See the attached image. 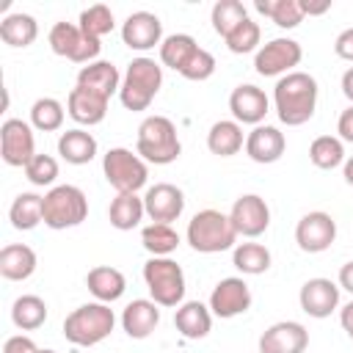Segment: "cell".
I'll return each mask as SVG.
<instances>
[{
  "label": "cell",
  "instance_id": "cell-18",
  "mask_svg": "<svg viewBox=\"0 0 353 353\" xmlns=\"http://www.w3.org/2000/svg\"><path fill=\"white\" fill-rule=\"evenodd\" d=\"M268 94L251 83H243L237 85L232 94H229V110L234 116L237 124H262V119L268 116Z\"/></svg>",
  "mask_w": 353,
  "mask_h": 353
},
{
  "label": "cell",
  "instance_id": "cell-23",
  "mask_svg": "<svg viewBox=\"0 0 353 353\" xmlns=\"http://www.w3.org/2000/svg\"><path fill=\"white\" fill-rule=\"evenodd\" d=\"M85 287L88 292L99 301V303H113L124 295L127 290V279L119 268H110V265H99V268H91L88 276H85Z\"/></svg>",
  "mask_w": 353,
  "mask_h": 353
},
{
  "label": "cell",
  "instance_id": "cell-33",
  "mask_svg": "<svg viewBox=\"0 0 353 353\" xmlns=\"http://www.w3.org/2000/svg\"><path fill=\"white\" fill-rule=\"evenodd\" d=\"M196 50H199V44H196L193 36H188V33H174V36L163 39V44H160V61H163V66H168V69H174V72H182V66L190 61V55H193Z\"/></svg>",
  "mask_w": 353,
  "mask_h": 353
},
{
  "label": "cell",
  "instance_id": "cell-11",
  "mask_svg": "<svg viewBox=\"0 0 353 353\" xmlns=\"http://www.w3.org/2000/svg\"><path fill=\"white\" fill-rule=\"evenodd\" d=\"M303 58V50L295 39H270L265 47L256 50L254 69L262 77H276V74H290L292 66H298Z\"/></svg>",
  "mask_w": 353,
  "mask_h": 353
},
{
  "label": "cell",
  "instance_id": "cell-32",
  "mask_svg": "<svg viewBox=\"0 0 353 353\" xmlns=\"http://www.w3.org/2000/svg\"><path fill=\"white\" fill-rule=\"evenodd\" d=\"M11 320L19 331H36L47 320V303L39 295H19L11 306Z\"/></svg>",
  "mask_w": 353,
  "mask_h": 353
},
{
  "label": "cell",
  "instance_id": "cell-13",
  "mask_svg": "<svg viewBox=\"0 0 353 353\" xmlns=\"http://www.w3.org/2000/svg\"><path fill=\"white\" fill-rule=\"evenodd\" d=\"M229 221L234 226L237 234L243 237H259L268 226H270V207L265 204L262 196L256 193H245L232 204Z\"/></svg>",
  "mask_w": 353,
  "mask_h": 353
},
{
  "label": "cell",
  "instance_id": "cell-15",
  "mask_svg": "<svg viewBox=\"0 0 353 353\" xmlns=\"http://www.w3.org/2000/svg\"><path fill=\"white\" fill-rule=\"evenodd\" d=\"M121 41L130 50H138V52H146L154 44H163V22H160V17L152 14V11L130 14L124 19V25H121Z\"/></svg>",
  "mask_w": 353,
  "mask_h": 353
},
{
  "label": "cell",
  "instance_id": "cell-39",
  "mask_svg": "<svg viewBox=\"0 0 353 353\" xmlns=\"http://www.w3.org/2000/svg\"><path fill=\"white\" fill-rule=\"evenodd\" d=\"M210 19H212V30L226 39L240 22L248 19V14H245V6H243L240 0H218V3L212 6Z\"/></svg>",
  "mask_w": 353,
  "mask_h": 353
},
{
  "label": "cell",
  "instance_id": "cell-52",
  "mask_svg": "<svg viewBox=\"0 0 353 353\" xmlns=\"http://www.w3.org/2000/svg\"><path fill=\"white\" fill-rule=\"evenodd\" d=\"M39 353H55V350H50V347H47V350H39Z\"/></svg>",
  "mask_w": 353,
  "mask_h": 353
},
{
  "label": "cell",
  "instance_id": "cell-9",
  "mask_svg": "<svg viewBox=\"0 0 353 353\" xmlns=\"http://www.w3.org/2000/svg\"><path fill=\"white\" fill-rule=\"evenodd\" d=\"M47 39H50V50L61 58H69L72 63H94V58L102 50V44L97 39H88L74 22H55Z\"/></svg>",
  "mask_w": 353,
  "mask_h": 353
},
{
  "label": "cell",
  "instance_id": "cell-1",
  "mask_svg": "<svg viewBox=\"0 0 353 353\" xmlns=\"http://www.w3.org/2000/svg\"><path fill=\"white\" fill-rule=\"evenodd\" d=\"M273 105L287 127H301L314 116L317 108V80L306 72L284 74L273 88Z\"/></svg>",
  "mask_w": 353,
  "mask_h": 353
},
{
  "label": "cell",
  "instance_id": "cell-17",
  "mask_svg": "<svg viewBox=\"0 0 353 353\" xmlns=\"http://www.w3.org/2000/svg\"><path fill=\"white\" fill-rule=\"evenodd\" d=\"M143 207H146V215L154 221V223H171L182 215L185 210V196L176 185L171 182H157L146 190L143 196Z\"/></svg>",
  "mask_w": 353,
  "mask_h": 353
},
{
  "label": "cell",
  "instance_id": "cell-44",
  "mask_svg": "<svg viewBox=\"0 0 353 353\" xmlns=\"http://www.w3.org/2000/svg\"><path fill=\"white\" fill-rule=\"evenodd\" d=\"M3 353H39L36 342L25 334H17V336H8L6 345H3Z\"/></svg>",
  "mask_w": 353,
  "mask_h": 353
},
{
  "label": "cell",
  "instance_id": "cell-31",
  "mask_svg": "<svg viewBox=\"0 0 353 353\" xmlns=\"http://www.w3.org/2000/svg\"><path fill=\"white\" fill-rule=\"evenodd\" d=\"M39 36V25L30 14H8L0 22V39L8 47H30Z\"/></svg>",
  "mask_w": 353,
  "mask_h": 353
},
{
  "label": "cell",
  "instance_id": "cell-3",
  "mask_svg": "<svg viewBox=\"0 0 353 353\" xmlns=\"http://www.w3.org/2000/svg\"><path fill=\"white\" fill-rule=\"evenodd\" d=\"M135 152L154 165H168L179 157L182 143L176 138V127L171 119L165 116H146L138 127V141H135Z\"/></svg>",
  "mask_w": 353,
  "mask_h": 353
},
{
  "label": "cell",
  "instance_id": "cell-43",
  "mask_svg": "<svg viewBox=\"0 0 353 353\" xmlns=\"http://www.w3.org/2000/svg\"><path fill=\"white\" fill-rule=\"evenodd\" d=\"M212 72H215V58H212V52H207L204 47H199L193 55H190V61L182 66V77L185 80H207V77H212Z\"/></svg>",
  "mask_w": 353,
  "mask_h": 353
},
{
  "label": "cell",
  "instance_id": "cell-12",
  "mask_svg": "<svg viewBox=\"0 0 353 353\" xmlns=\"http://www.w3.org/2000/svg\"><path fill=\"white\" fill-rule=\"evenodd\" d=\"M334 240H336V221L323 210L306 212L295 226V243L306 254H320L331 248Z\"/></svg>",
  "mask_w": 353,
  "mask_h": 353
},
{
  "label": "cell",
  "instance_id": "cell-21",
  "mask_svg": "<svg viewBox=\"0 0 353 353\" xmlns=\"http://www.w3.org/2000/svg\"><path fill=\"white\" fill-rule=\"evenodd\" d=\"M108 97L85 88V85H74L69 91V99H66V113L77 121V124H85V127H94L105 119L108 113Z\"/></svg>",
  "mask_w": 353,
  "mask_h": 353
},
{
  "label": "cell",
  "instance_id": "cell-25",
  "mask_svg": "<svg viewBox=\"0 0 353 353\" xmlns=\"http://www.w3.org/2000/svg\"><path fill=\"white\" fill-rule=\"evenodd\" d=\"M174 325L185 339H204L212 328V312L201 301L179 303V309L174 314Z\"/></svg>",
  "mask_w": 353,
  "mask_h": 353
},
{
  "label": "cell",
  "instance_id": "cell-36",
  "mask_svg": "<svg viewBox=\"0 0 353 353\" xmlns=\"http://www.w3.org/2000/svg\"><path fill=\"white\" fill-rule=\"evenodd\" d=\"M232 262H234V268L240 273L259 276V273H265L270 268V251L262 243H240V245H234Z\"/></svg>",
  "mask_w": 353,
  "mask_h": 353
},
{
  "label": "cell",
  "instance_id": "cell-20",
  "mask_svg": "<svg viewBox=\"0 0 353 353\" xmlns=\"http://www.w3.org/2000/svg\"><path fill=\"white\" fill-rule=\"evenodd\" d=\"M287 149V138L279 127H270V124H256L248 135H245V154L254 160V163H276L281 160Z\"/></svg>",
  "mask_w": 353,
  "mask_h": 353
},
{
  "label": "cell",
  "instance_id": "cell-48",
  "mask_svg": "<svg viewBox=\"0 0 353 353\" xmlns=\"http://www.w3.org/2000/svg\"><path fill=\"white\" fill-rule=\"evenodd\" d=\"M339 287L353 295V262H345V265L339 268Z\"/></svg>",
  "mask_w": 353,
  "mask_h": 353
},
{
  "label": "cell",
  "instance_id": "cell-22",
  "mask_svg": "<svg viewBox=\"0 0 353 353\" xmlns=\"http://www.w3.org/2000/svg\"><path fill=\"white\" fill-rule=\"evenodd\" d=\"M157 323H160V309L154 301H146V298L127 303L121 312V328L132 339H146L157 328Z\"/></svg>",
  "mask_w": 353,
  "mask_h": 353
},
{
  "label": "cell",
  "instance_id": "cell-47",
  "mask_svg": "<svg viewBox=\"0 0 353 353\" xmlns=\"http://www.w3.org/2000/svg\"><path fill=\"white\" fill-rule=\"evenodd\" d=\"M301 3V11H303V17L309 14V17H320V14H325L328 8H331V0H298Z\"/></svg>",
  "mask_w": 353,
  "mask_h": 353
},
{
  "label": "cell",
  "instance_id": "cell-40",
  "mask_svg": "<svg viewBox=\"0 0 353 353\" xmlns=\"http://www.w3.org/2000/svg\"><path fill=\"white\" fill-rule=\"evenodd\" d=\"M80 30L88 36V39H102V36H108L110 30H113V11L108 8V6H102V3H97V6H88V8H83L80 11Z\"/></svg>",
  "mask_w": 353,
  "mask_h": 353
},
{
  "label": "cell",
  "instance_id": "cell-51",
  "mask_svg": "<svg viewBox=\"0 0 353 353\" xmlns=\"http://www.w3.org/2000/svg\"><path fill=\"white\" fill-rule=\"evenodd\" d=\"M342 176H345V182L353 188V157L345 160V165H342Z\"/></svg>",
  "mask_w": 353,
  "mask_h": 353
},
{
  "label": "cell",
  "instance_id": "cell-10",
  "mask_svg": "<svg viewBox=\"0 0 353 353\" xmlns=\"http://www.w3.org/2000/svg\"><path fill=\"white\" fill-rule=\"evenodd\" d=\"M0 154H3L6 165L25 168L36 157L33 127L22 119H6L0 127Z\"/></svg>",
  "mask_w": 353,
  "mask_h": 353
},
{
  "label": "cell",
  "instance_id": "cell-2",
  "mask_svg": "<svg viewBox=\"0 0 353 353\" xmlns=\"http://www.w3.org/2000/svg\"><path fill=\"white\" fill-rule=\"evenodd\" d=\"M113 325H116V314L108 303H99V301L83 303L66 314L63 336L77 347H91V345H99L102 339H108Z\"/></svg>",
  "mask_w": 353,
  "mask_h": 353
},
{
  "label": "cell",
  "instance_id": "cell-41",
  "mask_svg": "<svg viewBox=\"0 0 353 353\" xmlns=\"http://www.w3.org/2000/svg\"><path fill=\"white\" fill-rule=\"evenodd\" d=\"M259 39H262L259 25H256L254 19H245V22H240V25H237V28H234L223 41H226L229 52H234V55H245V52L256 50Z\"/></svg>",
  "mask_w": 353,
  "mask_h": 353
},
{
  "label": "cell",
  "instance_id": "cell-46",
  "mask_svg": "<svg viewBox=\"0 0 353 353\" xmlns=\"http://www.w3.org/2000/svg\"><path fill=\"white\" fill-rule=\"evenodd\" d=\"M336 132H339V141H347L353 143V105L347 110L339 113V121H336Z\"/></svg>",
  "mask_w": 353,
  "mask_h": 353
},
{
  "label": "cell",
  "instance_id": "cell-35",
  "mask_svg": "<svg viewBox=\"0 0 353 353\" xmlns=\"http://www.w3.org/2000/svg\"><path fill=\"white\" fill-rule=\"evenodd\" d=\"M254 8L265 17H270L279 28L284 30H292L303 22V11H301V3L298 0H256Z\"/></svg>",
  "mask_w": 353,
  "mask_h": 353
},
{
  "label": "cell",
  "instance_id": "cell-19",
  "mask_svg": "<svg viewBox=\"0 0 353 353\" xmlns=\"http://www.w3.org/2000/svg\"><path fill=\"white\" fill-rule=\"evenodd\" d=\"M298 301H301V309H303L309 317L323 320V317H328V314L339 306V287H336L331 279L317 276V279H309V281L301 287Z\"/></svg>",
  "mask_w": 353,
  "mask_h": 353
},
{
  "label": "cell",
  "instance_id": "cell-37",
  "mask_svg": "<svg viewBox=\"0 0 353 353\" xmlns=\"http://www.w3.org/2000/svg\"><path fill=\"white\" fill-rule=\"evenodd\" d=\"M63 116H66L63 105L58 99H52V97H41V99H36L30 105V127L39 130V132H55V130H61Z\"/></svg>",
  "mask_w": 353,
  "mask_h": 353
},
{
  "label": "cell",
  "instance_id": "cell-24",
  "mask_svg": "<svg viewBox=\"0 0 353 353\" xmlns=\"http://www.w3.org/2000/svg\"><path fill=\"white\" fill-rule=\"evenodd\" d=\"M36 270V251L25 243H8L0 251V276L8 281H25Z\"/></svg>",
  "mask_w": 353,
  "mask_h": 353
},
{
  "label": "cell",
  "instance_id": "cell-38",
  "mask_svg": "<svg viewBox=\"0 0 353 353\" xmlns=\"http://www.w3.org/2000/svg\"><path fill=\"white\" fill-rule=\"evenodd\" d=\"M309 160H312L317 168L331 171V168H336V165L345 163V146H342V141L334 138V135H320V138H314L312 146H309Z\"/></svg>",
  "mask_w": 353,
  "mask_h": 353
},
{
  "label": "cell",
  "instance_id": "cell-27",
  "mask_svg": "<svg viewBox=\"0 0 353 353\" xmlns=\"http://www.w3.org/2000/svg\"><path fill=\"white\" fill-rule=\"evenodd\" d=\"M58 154L72 165H85L97 157V138L85 130H66L58 138Z\"/></svg>",
  "mask_w": 353,
  "mask_h": 353
},
{
  "label": "cell",
  "instance_id": "cell-34",
  "mask_svg": "<svg viewBox=\"0 0 353 353\" xmlns=\"http://www.w3.org/2000/svg\"><path fill=\"white\" fill-rule=\"evenodd\" d=\"M141 243L152 256H168L179 245V234L171 223H149L141 229Z\"/></svg>",
  "mask_w": 353,
  "mask_h": 353
},
{
  "label": "cell",
  "instance_id": "cell-8",
  "mask_svg": "<svg viewBox=\"0 0 353 353\" xmlns=\"http://www.w3.org/2000/svg\"><path fill=\"white\" fill-rule=\"evenodd\" d=\"M88 215V199L77 185H55L44 196V223L50 229L80 226Z\"/></svg>",
  "mask_w": 353,
  "mask_h": 353
},
{
  "label": "cell",
  "instance_id": "cell-7",
  "mask_svg": "<svg viewBox=\"0 0 353 353\" xmlns=\"http://www.w3.org/2000/svg\"><path fill=\"white\" fill-rule=\"evenodd\" d=\"M143 281L157 306H179L185 298V273L171 256H152L143 265Z\"/></svg>",
  "mask_w": 353,
  "mask_h": 353
},
{
  "label": "cell",
  "instance_id": "cell-42",
  "mask_svg": "<svg viewBox=\"0 0 353 353\" xmlns=\"http://www.w3.org/2000/svg\"><path fill=\"white\" fill-rule=\"evenodd\" d=\"M25 176L28 182L44 188V185H52L55 176H58V160L52 154H36L28 165H25Z\"/></svg>",
  "mask_w": 353,
  "mask_h": 353
},
{
  "label": "cell",
  "instance_id": "cell-16",
  "mask_svg": "<svg viewBox=\"0 0 353 353\" xmlns=\"http://www.w3.org/2000/svg\"><path fill=\"white\" fill-rule=\"evenodd\" d=\"M309 347V331L295 320L273 323L259 336V353H303Z\"/></svg>",
  "mask_w": 353,
  "mask_h": 353
},
{
  "label": "cell",
  "instance_id": "cell-6",
  "mask_svg": "<svg viewBox=\"0 0 353 353\" xmlns=\"http://www.w3.org/2000/svg\"><path fill=\"white\" fill-rule=\"evenodd\" d=\"M102 174L108 179V185H113L119 193H138L149 179L146 160L138 152H130L124 146H113L105 152Z\"/></svg>",
  "mask_w": 353,
  "mask_h": 353
},
{
  "label": "cell",
  "instance_id": "cell-14",
  "mask_svg": "<svg viewBox=\"0 0 353 353\" xmlns=\"http://www.w3.org/2000/svg\"><path fill=\"white\" fill-rule=\"evenodd\" d=\"M251 309V290L243 279L237 276H229V279H221L215 284V290L210 292V312L215 317H237L243 312Z\"/></svg>",
  "mask_w": 353,
  "mask_h": 353
},
{
  "label": "cell",
  "instance_id": "cell-28",
  "mask_svg": "<svg viewBox=\"0 0 353 353\" xmlns=\"http://www.w3.org/2000/svg\"><path fill=\"white\" fill-rule=\"evenodd\" d=\"M245 146L243 141V127L237 121H229V119H221L210 127L207 132V149L218 157H232L237 154L240 149Z\"/></svg>",
  "mask_w": 353,
  "mask_h": 353
},
{
  "label": "cell",
  "instance_id": "cell-5",
  "mask_svg": "<svg viewBox=\"0 0 353 353\" xmlns=\"http://www.w3.org/2000/svg\"><path fill=\"white\" fill-rule=\"evenodd\" d=\"M160 85H163V66L154 63L152 58H135L130 61L121 77L119 99L127 110H146L157 97Z\"/></svg>",
  "mask_w": 353,
  "mask_h": 353
},
{
  "label": "cell",
  "instance_id": "cell-26",
  "mask_svg": "<svg viewBox=\"0 0 353 353\" xmlns=\"http://www.w3.org/2000/svg\"><path fill=\"white\" fill-rule=\"evenodd\" d=\"M77 85H85V88H91V91H97V94L110 99L121 88V74L110 61H94V63L80 66Z\"/></svg>",
  "mask_w": 353,
  "mask_h": 353
},
{
  "label": "cell",
  "instance_id": "cell-30",
  "mask_svg": "<svg viewBox=\"0 0 353 353\" xmlns=\"http://www.w3.org/2000/svg\"><path fill=\"white\" fill-rule=\"evenodd\" d=\"M146 215V207H143V199L138 193H119L110 207H108V218H110V226H116L119 232H130L141 223V218Z\"/></svg>",
  "mask_w": 353,
  "mask_h": 353
},
{
  "label": "cell",
  "instance_id": "cell-50",
  "mask_svg": "<svg viewBox=\"0 0 353 353\" xmlns=\"http://www.w3.org/2000/svg\"><path fill=\"white\" fill-rule=\"evenodd\" d=\"M342 94L350 99V105H353V66L342 74Z\"/></svg>",
  "mask_w": 353,
  "mask_h": 353
},
{
  "label": "cell",
  "instance_id": "cell-29",
  "mask_svg": "<svg viewBox=\"0 0 353 353\" xmlns=\"http://www.w3.org/2000/svg\"><path fill=\"white\" fill-rule=\"evenodd\" d=\"M8 221L19 232H30L44 221V196L39 193H19L8 207Z\"/></svg>",
  "mask_w": 353,
  "mask_h": 353
},
{
  "label": "cell",
  "instance_id": "cell-45",
  "mask_svg": "<svg viewBox=\"0 0 353 353\" xmlns=\"http://www.w3.org/2000/svg\"><path fill=\"white\" fill-rule=\"evenodd\" d=\"M334 52H336L342 61H353V28H345V30L336 36Z\"/></svg>",
  "mask_w": 353,
  "mask_h": 353
},
{
  "label": "cell",
  "instance_id": "cell-4",
  "mask_svg": "<svg viewBox=\"0 0 353 353\" xmlns=\"http://www.w3.org/2000/svg\"><path fill=\"white\" fill-rule=\"evenodd\" d=\"M185 237H188L190 248L199 254H221L234 245L237 232H234L229 215H223L218 210H201L188 221Z\"/></svg>",
  "mask_w": 353,
  "mask_h": 353
},
{
  "label": "cell",
  "instance_id": "cell-49",
  "mask_svg": "<svg viewBox=\"0 0 353 353\" xmlns=\"http://www.w3.org/2000/svg\"><path fill=\"white\" fill-rule=\"evenodd\" d=\"M339 323H342V328L347 331V336H350V342H353V301L342 306V312H339Z\"/></svg>",
  "mask_w": 353,
  "mask_h": 353
}]
</instances>
